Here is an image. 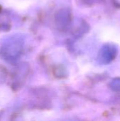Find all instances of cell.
<instances>
[{
	"instance_id": "6da1fadb",
	"label": "cell",
	"mask_w": 120,
	"mask_h": 121,
	"mask_svg": "<svg viewBox=\"0 0 120 121\" xmlns=\"http://www.w3.org/2000/svg\"><path fill=\"white\" fill-rule=\"evenodd\" d=\"M23 41L21 38L13 36L3 44L1 48V55L7 61L16 60L22 52Z\"/></svg>"
}]
</instances>
